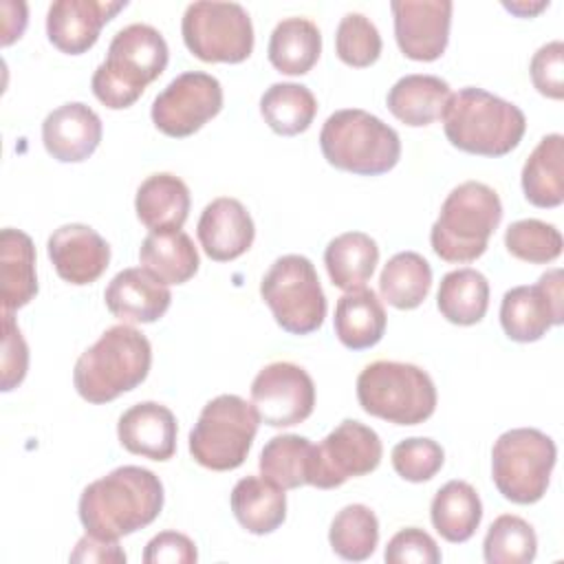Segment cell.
I'll return each instance as SVG.
<instances>
[{
  "instance_id": "d6a6232c",
  "label": "cell",
  "mask_w": 564,
  "mask_h": 564,
  "mask_svg": "<svg viewBox=\"0 0 564 564\" xmlns=\"http://www.w3.org/2000/svg\"><path fill=\"white\" fill-rule=\"evenodd\" d=\"M436 306L441 315L452 324H478L489 306L487 278L471 267L445 273L436 293Z\"/></svg>"
},
{
  "instance_id": "1f68e13d",
  "label": "cell",
  "mask_w": 564,
  "mask_h": 564,
  "mask_svg": "<svg viewBox=\"0 0 564 564\" xmlns=\"http://www.w3.org/2000/svg\"><path fill=\"white\" fill-rule=\"evenodd\" d=\"M379 262L377 242L364 231H346L333 238L324 251V264L330 282L341 291L364 286Z\"/></svg>"
},
{
  "instance_id": "d6986e66",
  "label": "cell",
  "mask_w": 564,
  "mask_h": 564,
  "mask_svg": "<svg viewBox=\"0 0 564 564\" xmlns=\"http://www.w3.org/2000/svg\"><path fill=\"white\" fill-rule=\"evenodd\" d=\"M101 134L99 115L82 101L62 104L42 121V143L59 163L86 161L97 150Z\"/></svg>"
},
{
  "instance_id": "d590c367",
  "label": "cell",
  "mask_w": 564,
  "mask_h": 564,
  "mask_svg": "<svg viewBox=\"0 0 564 564\" xmlns=\"http://www.w3.org/2000/svg\"><path fill=\"white\" fill-rule=\"evenodd\" d=\"M313 443L300 434H278L260 452V474L282 489L308 485Z\"/></svg>"
},
{
  "instance_id": "484cf974",
  "label": "cell",
  "mask_w": 564,
  "mask_h": 564,
  "mask_svg": "<svg viewBox=\"0 0 564 564\" xmlns=\"http://www.w3.org/2000/svg\"><path fill=\"white\" fill-rule=\"evenodd\" d=\"M452 90L449 84L436 75H403L388 90V110L405 126L421 128L443 117Z\"/></svg>"
},
{
  "instance_id": "e575fe53",
  "label": "cell",
  "mask_w": 564,
  "mask_h": 564,
  "mask_svg": "<svg viewBox=\"0 0 564 564\" xmlns=\"http://www.w3.org/2000/svg\"><path fill=\"white\" fill-rule=\"evenodd\" d=\"M432 286V267L416 251H399L394 253L381 275H379V293L381 297L401 311L416 308L430 293Z\"/></svg>"
},
{
  "instance_id": "7c38bea8",
  "label": "cell",
  "mask_w": 564,
  "mask_h": 564,
  "mask_svg": "<svg viewBox=\"0 0 564 564\" xmlns=\"http://www.w3.org/2000/svg\"><path fill=\"white\" fill-rule=\"evenodd\" d=\"M379 434L355 419H344L330 434L313 445L308 485L317 489L341 487L348 478L366 476L381 463Z\"/></svg>"
},
{
  "instance_id": "f35d334b",
  "label": "cell",
  "mask_w": 564,
  "mask_h": 564,
  "mask_svg": "<svg viewBox=\"0 0 564 564\" xmlns=\"http://www.w3.org/2000/svg\"><path fill=\"white\" fill-rule=\"evenodd\" d=\"M505 247L518 260L529 264H546L560 258L564 242L555 225L538 218H524L507 227Z\"/></svg>"
},
{
  "instance_id": "60d3db41",
  "label": "cell",
  "mask_w": 564,
  "mask_h": 564,
  "mask_svg": "<svg viewBox=\"0 0 564 564\" xmlns=\"http://www.w3.org/2000/svg\"><path fill=\"white\" fill-rule=\"evenodd\" d=\"M392 467L394 471L408 480V482H425L434 478L443 463H445V452L443 447L425 436H412L403 438L392 447Z\"/></svg>"
},
{
  "instance_id": "e0dca14e",
  "label": "cell",
  "mask_w": 564,
  "mask_h": 564,
  "mask_svg": "<svg viewBox=\"0 0 564 564\" xmlns=\"http://www.w3.org/2000/svg\"><path fill=\"white\" fill-rule=\"evenodd\" d=\"M126 7V0H55L46 13L48 42L66 55H82L95 46L101 26Z\"/></svg>"
},
{
  "instance_id": "ee69618b",
  "label": "cell",
  "mask_w": 564,
  "mask_h": 564,
  "mask_svg": "<svg viewBox=\"0 0 564 564\" xmlns=\"http://www.w3.org/2000/svg\"><path fill=\"white\" fill-rule=\"evenodd\" d=\"M2 390L9 392L20 386L29 370V346L11 315V311H2Z\"/></svg>"
},
{
  "instance_id": "5b68a950",
  "label": "cell",
  "mask_w": 564,
  "mask_h": 564,
  "mask_svg": "<svg viewBox=\"0 0 564 564\" xmlns=\"http://www.w3.org/2000/svg\"><path fill=\"white\" fill-rule=\"evenodd\" d=\"M502 220V203L494 187L465 181L441 205L430 229V245L445 262H474L487 251V242Z\"/></svg>"
},
{
  "instance_id": "44dd1931",
  "label": "cell",
  "mask_w": 564,
  "mask_h": 564,
  "mask_svg": "<svg viewBox=\"0 0 564 564\" xmlns=\"http://www.w3.org/2000/svg\"><path fill=\"white\" fill-rule=\"evenodd\" d=\"M106 308L121 322L152 324L165 315L172 302L167 284L156 280L143 267L119 271L104 291Z\"/></svg>"
},
{
  "instance_id": "ba28073f",
  "label": "cell",
  "mask_w": 564,
  "mask_h": 564,
  "mask_svg": "<svg viewBox=\"0 0 564 564\" xmlns=\"http://www.w3.org/2000/svg\"><path fill=\"white\" fill-rule=\"evenodd\" d=\"M258 425L253 403L238 394H218L205 403L189 432V454L205 469L231 471L245 463Z\"/></svg>"
},
{
  "instance_id": "7bdbcfd3",
  "label": "cell",
  "mask_w": 564,
  "mask_h": 564,
  "mask_svg": "<svg viewBox=\"0 0 564 564\" xmlns=\"http://www.w3.org/2000/svg\"><path fill=\"white\" fill-rule=\"evenodd\" d=\"M529 70L540 95L549 99L564 97V44L560 40L540 46L531 57Z\"/></svg>"
},
{
  "instance_id": "9c48e42d",
  "label": "cell",
  "mask_w": 564,
  "mask_h": 564,
  "mask_svg": "<svg viewBox=\"0 0 564 564\" xmlns=\"http://www.w3.org/2000/svg\"><path fill=\"white\" fill-rule=\"evenodd\" d=\"M557 460L553 438L535 427H513L498 436L491 449V478L502 498L533 505L549 489Z\"/></svg>"
},
{
  "instance_id": "d4e9b609",
  "label": "cell",
  "mask_w": 564,
  "mask_h": 564,
  "mask_svg": "<svg viewBox=\"0 0 564 564\" xmlns=\"http://www.w3.org/2000/svg\"><path fill=\"white\" fill-rule=\"evenodd\" d=\"M386 322V308L372 289L346 291L335 304V335L350 350H366L379 344Z\"/></svg>"
},
{
  "instance_id": "ab89813d",
  "label": "cell",
  "mask_w": 564,
  "mask_h": 564,
  "mask_svg": "<svg viewBox=\"0 0 564 564\" xmlns=\"http://www.w3.org/2000/svg\"><path fill=\"white\" fill-rule=\"evenodd\" d=\"M337 57L355 68L375 64L381 55V35L377 26L364 13H346L335 31Z\"/></svg>"
},
{
  "instance_id": "2e32d148",
  "label": "cell",
  "mask_w": 564,
  "mask_h": 564,
  "mask_svg": "<svg viewBox=\"0 0 564 564\" xmlns=\"http://www.w3.org/2000/svg\"><path fill=\"white\" fill-rule=\"evenodd\" d=\"M452 9L449 0H392L390 11L401 53L414 62L438 59L447 48Z\"/></svg>"
},
{
  "instance_id": "74e56055",
  "label": "cell",
  "mask_w": 564,
  "mask_h": 564,
  "mask_svg": "<svg viewBox=\"0 0 564 564\" xmlns=\"http://www.w3.org/2000/svg\"><path fill=\"white\" fill-rule=\"evenodd\" d=\"M538 553V535L533 527L513 513L498 516L482 540L487 564H529Z\"/></svg>"
},
{
  "instance_id": "ac0fdd59",
  "label": "cell",
  "mask_w": 564,
  "mask_h": 564,
  "mask_svg": "<svg viewBox=\"0 0 564 564\" xmlns=\"http://www.w3.org/2000/svg\"><path fill=\"white\" fill-rule=\"evenodd\" d=\"M46 251L57 275L75 286L99 280L110 262V245L82 223L57 227L48 236Z\"/></svg>"
},
{
  "instance_id": "bcb514c9",
  "label": "cell",
  "mask_w": 564,
  "mask_h": 564,
  "mask_svg": "<svg viewBox=\"0 0 564 564\" xmlns=\"http://www.w3.org/2000/svg\"><path fill=\"white\" fill-rule=\"evenodd\" d=\"M70 562H126V553L119 546V540H104L86 533L70 553Z\"/></svg>"
},
{
  "instance_id": "f1b7e54d",
  "label": "cell",
  "mask_w": 564,
  "mask_h": 564,
  "mask_svg": "<svg viewBox=\"0 0 564 564\" xmlns=\"http://www.w3.org/2000/svg\"><path fill=\"white\" fill-rule=\"evenodd\" d=\"M430 520L443 540L452 544L467 542L482 520L480 496L469 482L449 480L434 494Z\"/></svg>"
},
{
  "instance_id": "b9f144b4",
  "label": "cell",
  "mask_w": 564,
  "mask_h": 564,
  "mask_svg": "<svg viewBox=\"0 0 564 564\" xmlns=\"http://www.w3.org/2000/svg\"><path fill=\"white\" fill-rule=\"evenodd\" d=\"M383 557L388 564H438L441 551L430 533L419 527H408L390 538Z\"/></svg>"
},
{
  "instance_id": "7402d4cb",
  "label": "cell",
  "mask_w": 564,
  "mask_h": 564,
  "mask_svg": "<svg viewBox=\"0 0 564 564\" xmlns=\"http://www.w3.org/2000/svg\"><path fill=\"white\" fill-rule=\"evenodd\" d=\"M176 432V416L156 401L134 403L117 423V436L123 449L161 463L174 456Z\"/></svg>"
},
{
  "instance_id": "9a60e30c",
  "label": "cell",
  "mask_w": 564,
  "mask_h": 564,
  "mask_svg": "<svg viewBox=\"0 0 564 564\" xmlns=\"http://www.w3.org/2000/svg\"><path fill=\"white\" fill-rule=\"evenodd\" d=\"M251 403L262 423L291 427L313 414L315 383L302 366L273 361L251 381Z\"/></svg>"
},
{
  "instance_id": "7a4b0ae2",
  "label": "cell",
  "mask_w": 564,
  "mask_h": 564,
  "mask_svg": "<svg viewBox=\"0 0 564 564\" xmlns=\"http://www.w3.org/2000/svg\"><path fill=\"white\" fill-rule=\"evenodd\" d=\"M170 48L159 29L134 22L115 33L106 59L95 68L93 95L110 110L130 108L167 66Z\"/></svg>"
},
{
  "instance_id": "8992f818",
  "label": "cell",
  "mask_w": 564,
  "mask_h": 564,
  "mask_svg": "<svg viewBox=\"0 0 564 564\" xmlns=\"http://www.w3.org/2000/svg\"><path fill=\"white\" fill-rule=\"evenodd\" d=\"M324 159L344 172L379 176L401 159V139L394 128L361 108L333 112L319 132Z\"/></svg>"
},
{
  "instance_id": "4316f807",
  "label": "cell",
  "mask_w": 564,
  "mask_h": 564,
  "mask_svg": "<svg viewBox=\"0 0 564 564\" xmlns=\"http://www.w3.org/2000/svg\"><path fill=\"white\" fill-rule=\"evenodd\" d=\"M286 489L269 478L245 476L231 489V511L242 529L253 535L275 531L286 518Z\"/></svg>"
},
{
  "instance_id": "7dc6e473",
  "label": "cell",
  "mask_w": 564,
  "mask_h": 564,
  "mask_svg": "<svg viewBox=\"0 0 564 564\" xmlns=\"http://www.w3.org/2000/svg\"><path fill=\"white\" fill-rule=\"evenodd\" d=\"M544 7H549V2H535V4H527V2H505V9H509L511 13L520 15V18H531L533 13L542 11Z\"/></svg>"
},
{
  "instance_id": "8d00e7d4",
  "label": "cell",
  "mask_w": 564,
  "mask_h": 564,
  "mask_svg": "<svg viewBox=\"0 0 564 564\" xmlns=\"http://www.w3.org/2000/svg\"><path fill=\"white\" fill-rule=\"evenodd\" d=\"M330 549L348 562L368 560L379 544V520L366 505H346L337 511L328 529Z\"/></svg>"
},
{
  "instance_id": "83f0119b",
  "label": "cell",
  "mask_w": 564,
  "mask_h": 564,
  "mask_svg": "<svg viewBox=\"0 0 564 564\" xmlns=\"http://www.w3.org/2000/svg\"><path fill=\"white\" fill-rule=\"evenodd\" d=\"M141 267L163 284H183L198 271V251L181 229L150 231L139 247Z\"/></svg>"
},
{
  "instance_id": "836d02e7",
  "label": "cell",
  "mask_w": 564,
  "mask_h": 564,
  "mask_svg": "<svg viewBox=\"0 0 564 564\" xmlns=\"http://www.w3.org/2000/svg\"><path fill=\"white\" fill-rule=\"evenodd\" d=\"M260 115L273 132L295 137L313 123L317 115V99L304 84L278 82L262 93Z\"/></svg>"
},
{
  "instance_id": "603a6c76",
  "label": "cell",
  "mask_w": 564,
  "mask_h": 564,
  "mask_svg": "<svg viewBox=\"0 0 564 564\" xmlns=\"http://www.w3.org/2000/svg\"><path fill=\"white\" fill-rule=\"evenodd\" d=\"M189 189L183 178L170 172L148 176L134 196V212L150 231L181 229L189 216Z\"/></svg>"
},
{
  "instance_id": "4fadbf2b",
  "label": "cell",
  "mask_w": 564,
  "mask_h": 564,
  "mask_svg": "<svg viewBox=\"0 0 564 564\" xmlns=\"http://www.w3.org/2000/svg\"><path fill=\"white\" fill-rule=\"evenodd\" d=\"M223 110L220 82L203 70L176 75L152 101V123L167 137L183 139L198 132Z\"/></svg>"
},
{
  "instance_id": "f6af8a7d",
  "label": "cell",
  "mask_w": 564,
  "mask_h": 564,
  "mask_svg": "<svg viewBox=\"0 0 564 564\" xmlns=\"http://www.w3.org/2000/svg\"><path fill=\"white\" fill-rule=\"evenodd\" d=\"M198 560L196 544L178 531L156 533L143 551L145 564H194Z\"/></svg>"
},
{
  "instance_id": "6da1fadb",
  "label": "cell",
  "mask_w": 564,
  "mask_h": 564,
  "mask_svg": "<svg viewBox=\"0 0 564 564\" xmlns=\"http://www.w3.org/2000/svg\"><path fill=\"white\" fill-rule=\"evenodd\" d=\"M163 482L139 465H123L90 482L79 496V520L86 533L119 540L156 520L163 509Z\"/></svg>"
},
{
  "instance_id": "8fae6325",
  "label": "cell",
  "mask_w": 564,
  "mask_h": 564,
  "mask_svg": "<svg viewBox=\"0 0 564 564\" xmlns=\"http://www.w3.org/2000/svg\"><path fill=\"white\" fill-rule=\"evenodd\" d=\"M183 42L203 62H245L253 51V24L238 2L200 0L187 4L181 20Z\"/></svg>"
},
{
  "instance_id": "30bf717a",
  "label": "cell",
  "mask_w": 564,
  "mask_h": 564,
  "mask_svg": "<svg viewBox=\"0 0 564 564\" xmlns=\"http://www.w3.org/2000/svg\"><path fill=\"white\" fill-rule=\"evenodd\" d=\"M260 295L278 326L291 335H308L326 317V295L306 256L286 253L278 258L260 282Z\"/></svg>"
},
{
  "instance_id": "277c9868",
  "label": "cell",
  "mask_w": 564,
  "mask_h": 564,
  "mask_svg": "<svg viewBox=\"0 0 564 564\" xmlns=\"http://www.w3.org/2000/svg\"><path fill=\"white\" fill-rule=\"evenodd\" d=\"M441 119L447 141L478 156L509 154L527 130V117L516 104L476 86L452 93Z\"/></svg>"
},
{
  "instance_id": "cb8c5ba5",
  "label": "cell",
  "mask_w": 564,
  "mask_h": 564,
  "mask_svg": "<svg viewBox=\"0 0 564 564\" xmlns=\"http://www.w3.org/2000/svg\"><path fill=\"white\" fill-rule=\"evenodd\" d=\"M37 295L35 247L22 229L4 227L0 234V300L2 311L26 306Z\"/></svg>"
},
{
  "instance_id": "f546056e",
  "label": "cell",
  "mask_w": 564,
  "mask_h": 564,
  "mask_svg": "<svg viewBox=\"0 0 564 564\" xmlns=\"http://www.w3.org/2000/svg\"><path fill=\"white\" fill-rule=\"evenodd\" d=\"M564 137L553 132L540 139L522 165V192L535 207H557L564 200Z\"/></svg>"
},
{
  "instance_id": "3957f363",
  "label": "cell",
  "mask_w": 564,
  "mask_h": 564,
  "mask_svg": "<svg viewBox=\"0 0 564 564\" xmlns=\"http://www.w3.org/2000/svg\"><path fill=\"white\" fill-rule=\"evenodd\" d=\"M152 366L148 337L128 324L110 326L73 368V386L88 403H108L145 381Z\"/></svg>"
},
{
  "instance_id": "52a82bcc",
  "label": "cell",
  "mask_w": 564,
  "mask_h": 564,
  "mask_svg": "<svg viewBox=\"0 0 564 564\" xmlns=\"http://www.w3.org/2000/svg\"><path fill=\"white\" fill-rule=\"evenodd\" d=\"M357 401L370 416L394 425H419L436 410V388L423 368L381 359L359 372Z\"/></svg>"
},
{
  "instance_id": "4dcf8cb0",
  "label": "cell",
  "mask_w": 564,
  "mask_h": 564,
  "mask_svg": "<svg viewBox=\"0 0 564 564\" xmlns=\"http://www.w3.org/2000/svg\"><path fill=\"white\" fill-rule=\"evenodd\" d=\"M322 53V33L308 18H284L269 37L267 55L275 70L284 75L308 73Z\"/></svg>"
},
{
  "instance_id": "ffe728a7",
  "label": "cell",
  "mask_w": 564,
  "mask_h": 564,
  "mask_svg": "<svg viewBox=\"0 0 564 564\" xmlns=\"http://www.w3.org/2000/svg\"><path fill=\"white\" fill-rule=\"evenodd\" d=\"M196 236L212 260L229 262L249 251L256 238V225L238 198L220 196L205 205Z\"/></svg>"
},
{
  "instance_id": "5bb4252c",
  "label": "cell",
  "mask_w": 564,
  "mask_h": 564,
  "mask_svg": "<svg viewBox=\"0 0 564 564\" xmlns=\"http://www.w3.org/2000/svg\"><path fill=\"white\" fill-rule=\"evenodd\" d=\"M564 322L562 269H551L535 284L513 286L502 295L500 324L509 339L529 344Z\"/></svg>"
}]
</instances>
